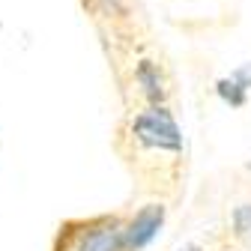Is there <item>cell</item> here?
<instances>
[{
  "label": "cell",
  "instance_id": "obj_5",
  "mask_svg": "<svg viewBox=\"0 0 251 251\" xmlns=\"http://www.w3.org/2000/svg\"><path fill=\"white\" fill-rule=\"evenodd\" d=\"M215 93H218V99H222L225 105L230 108H242L248 102V93H251V69H239L233 72L230 78H222L215 84Z\"/></svg>",
  "mask_w": 251,
  "mask_h": 251
},
{
  "label": "cell",
  "instance_id": "obj_6",
  "mask_svg": "<svg viewBox=\"0 0 251 251\" xmlns=\"http://www.w3.org/2000/svg\"><path fill=\"white\" fill-rule=\"evenodd\" d=\"M230 233L236 239L251 236V203H239L230 209Z\"/></svg>",
  "mask_w": 251,
  "mask_h": 251
},
{
  "label": "cell",
  "instance_id": "obj_3",
  "mask_svg": "<svg viewBox=\"0 0 251 251\" xmlns=\"http://www.w3.org/2000/svg\"><path fill=\"white\" fill-rule=\"evenodd\" d=\"M165 218H168V206L162 201L144 203L132 215H126L123 218V251H144L165 227Z\"/></svg>",
  "mask_w": 251,
  "mask_h": 251
},
{
  "label": "cell",
  "instance_id": "obj_4",
  "mask_svg": "<svg viewBox=\"0 0 251 251\" xmlns=\"http://www.w3.org/2000/svg\"><path fill=\"white\" fill-rule=\"evenodd\" d=\"M135 81H138V87H141V93H144V102H147V105H165L168 87H165V78H162L159 66H155L152 60H141V63H138Z\"/></svg>",
  "mask_w": 251,
  "mask_h": 251
},
{
  "label": "cell",
  "instance_id": "obj_7",
  "mask_svg": "<svg viewBox=\"0 0 251 251\" xmlns=\"http://www.w3.org/2000/svg\"><path fill=\"white\" fill-rule=\"evenodd\" d=\"M179 251H203V245H201V242H188V245H182Z\"/></svg>",
  "mask_w": 251,
  "mask_h": 251
},
{
  "label": "cell",
  "instance_id": "obj_1",
  "mask_svg": "<svg viewBox=\"0 0 251 251\" xmlns=\"http://www.w3.org/2000/svg\"><path fill=\"white\" fill-rule=\"evenodd\" d=\"M135 159H159L165 155L168 162H176L182 155V129L168 105H144L132 120L129 132Z\"/></svg>",
  "mask_w": 251,
  "mask_h": 251
},
{
  "label": "cell",
  "instance_id": "obj_2",
  "mask_svg": "<svg viewBox=\"0 0 251 251\" xmlns=\"http://www.w3.org/2000/svg\"><path fill=\"white\" fill-rule=\"evenodd\" d=\"M54 251H123V215H96L66 222Z\"/></svg>",
  "mask_w": 251,
  "mask_h": 251
}]
</instances>
